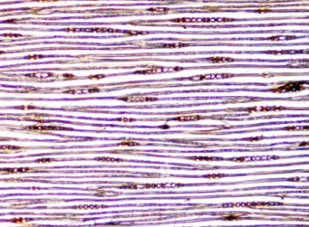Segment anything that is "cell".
Wrapping results in <instances>:
<instances>
[{
  "mask_svg": "<svg viewBox=\"0 0 309 227\" xmlns=\"http://www.w3.org/2000/svg\"><path fill=\"white\" fill-rule=\"evenodd\" d=\"M122 101L126 102H144V101H154L157 99L151 97H143V96H125L121 98Z\"/></svg>",
  "mask_w": 309,
  "mask_h": 227,
  "instance_id": "6",
  "label": "cell"
},
{
  "mask_svg": "<svg viewBox=\"0 0 309 227\" xmlns=\"http://www.w3.org/2000/svg\"><path fill=\"white\" fill-rule=\"evenodd\" d=\"M32 1H36V2H56L59 0H32Z\"/></svg>",
  "mask_w": 309,
  "mask_h": 227,
  "instance_id": "35",
  "label": "cell"
},
{
  "mask_svg": "<svg viewBox=\"0 0 309 227\" xmlns=\"http://www.w3.org/2000/svg\"><path fill=\"white\" fill-rule=\"evenodd\" d=\"M122 188H132V189H136L137 188V185H134V184H126V185H123V187H120Z\"/></svg>",
  "mask_w": 309,
  "mask_h": 227,
  "instance_id": "27",
  "label": "cell"
},
{
  "mask_svg": "<svg viewBox=\"0 0 309 227\" xmlns=\"http://www.w3.org/2000/svg\"><path fill=\"white\" fill-rule=\"evenodd\" d=\"M105 207L104 205H75L73 209H100Z\"/></svg>",
  "mask_w": 309,
  "mask_h": 227,
  "instance_id": "14",
  "label": "cell"
},
{
  "mask_svg": "<svg viewBox=\"0 0 309 227\" xmlns=\"http://www.w3.org/2000/svg\"><path fill=\"white\" fill-rule=\"evenodd\" d=\"M44 58V55H28L26 57V59H31V60H35V59H42Z\"/></svg>",
  "mask_w": 309,
  "mask_h": 227,
  "instance_id": "28",
  "label": "cell"
},
{
  "mask_svg": "<svg viewBox=\"0 0 309 227\" xmlns=\"http://www.w3.org/2000/svg\"><path fill=\"white\" fill-rule=\"evenodd\" d=\"M33 219L31 218H15V219H11V222H15V223H24V222H30Z\"/></svg>",
  "mask_w": 309,
  "mask_h": 227,
  "instance_id": "24",
  "label": "cell"
},
{
  "mask_svg": "<svg viewBox=\"0 0 309 227\" xmlns=\"http://www.w3.org/2000/svg\"><path fill=\"white\" fill-rule=\"evenodd\" d=\"M97 161H103V162H123V159L121 158H113V157H98L96 158Z\"/></svg>",
  "mask_w": 309,
  "mask_h": 227,
  "instance_id": "17",
  "label": "cell"
},
{
  "mask_svg": "<svg viewBox=\"0 0 309 227\" xmlns=\"http://www.w3.org/2000/svg\"><path fill=\"white\" fill-rule=\"evenodd\" d=\"M172 22L174 23H201V18H176L172 19Z\"/></svg>",
  "mask_w": 309,
  "mask_h": 227,
  "instance_id": "12",
  "label": "cell"
},
{
  "mask_svg": "<svg viewBox=\"0 0 309 227\" xmlns=\"http://www.w3.org/2000/svg\"><path fill=\"white\" fill-rule=\"evenodd\" d=\"M275 205H284L282 203H267V202H254V203H240V204H228L223 205V206H229V207H249V208H258V207H269V206H275Z\"/></svg>",
  "mask_w": 309,
  "mask_h": 227,
  "instance_id": "2",
  "label": "cell"
},
{
  "mask_svg": "<svg viewBox=\"0 0 309 227\" xmlns=\"http://www.w3.org/2000/svg\"><path fill=\"white\" fill-rule=\"evenodd\" d=\"M34 169L30 167H18V168H0L1 172H5V173H26L32 171Z\"/></svg>",
  "mask_w": 309,
  "mask_h": 227,
  "instance_id": "10",
  "label": "cell"
},
{
  "mask_svg": "<svg viewBox=\"0 0 309 227\" xmlns=\"http://www.w3.org/2000/svg\"><path fill=\"white\" fill-rule=\"evenodd\" d=\"M49 117H51V115H49V114L32 113L27 115L24 119H44V118H49Z\"/></svg>",
  "mask_w": 309,
  "mask_h": 227,
  "instance_id": "13",
  "label": "cell"
},
{
  "mask_svg": "<svg viewBox=\"0 0 309 227\" xmlns=\"http://www.w3.org/2000/svg\"><path fill=\"white\" fill-rule=\"evenodd\" d=\"M300 146H301V147H302V146H307V142H303V143L300 144Z\"/></svg>",
  "mask_w": 309,
  "mask_h": 227,
  "instance_id": "37",
  "label": "cell"
},
{
  "mask_svg": "<svg viewBox=\"0 0 309 227\" xmlns=\"http://www.w3.org/2000/svg\"><path fill=\"white\" fill-rule=\"evenodd\" d=\"M205 117L203 116H201V115H185V116H179V117H175L172 119V120H175V121H180V122H185V121H197V120H200V119H204Z\"/></svg>",
  "mask_w": 309,
  "mask_h": 227,
  "instance_id": "7",
  "label": "cell"
},
{
  "mask_svg": "<svg viewBox=\"0 0 309 227\" xmlns=\"http://www.w3.org/2000/svg\"><path fill=\"white\" fill-rule=\"evenodd\" d=\"M286 130H297V129H299L297 127H287V128H285Z\"/></svg>",
  "mask_w": 309,
  "mask_h": 227,
  "instance_id": "34",
  "label": "cell"
},
{
  "mask_svg": "<svg viewBox=\"0 0 309 227\" xmlns=\"http://www.w3.org/2000/svg\"><path fill=\"white\" fill-rule=\"evenodd\" d=\"M5 52H4V51H0V54H4Z\"/></svg>",
  "mask_w": 309,
  "mask_h": 227,
  "instance_id": "38",
  "label": "cell"
},
{
  "mask_svg": "<svg viewBox=\"0 0 309 227\" xmlns=\"http://www.w3.org/2000/svg\"><path fill=\"white\" fill-rule=\"evenodd\" d=\"M16 109H19V110H34L35 107L34 106H20V107H17Z\"/></svg>",
  "mask_w": 309,
  "mask_h": 227,
  "instance_id": "29",
  "label": "cell"
},
{
  "mask_svg": "<svg viewBox=\"0 0 309 227\" xmlns=\"http://www.w3.org/2000/svg\"><path fill=\"white\" fill-rule=\"evenodd\" d=\"M55 76L52 73H34V74H26V77L32 78V79H46V78H51Z\"/></svg>",
  "mask_w": 309,
  "mask_h": 227,
  "instance_id": "11",
  "label": "cell"
},
{
  "mask_svg": "<svg viewBox=\"0 0 309 227\" xmlns=\"http://www.w3.org/2000/svg\"><path fill=\"white\" fill-rule=\"evenodd\" d=\"M21 150V148L17 146H11V145L0 146V150Z\"/></svg>",
  "mask_w": 309,
  "mask_h": 227,
  "instance_id": "18",
  "label": "cell"
},
{
  "mask_svg": "<svg viewBox=\"0 0 309 227\" xmlns=\"http://www.w3.org/2000/svg\"><path fill=\"white\" fill-rule=\"evenodd\" d=\"M25 129L27 130H33V131H53V130H66L67 128L63 127H56V126H28L26 127Z\"/></svg>",
  "mask_w": 309,
  "mask_h": 227,
  "instance_id": "5",
  "label": "cell"
},
{
  "mask_svg": "<svg viewBox=\"0 0 309 227\" xmlns=\"http://www.w3.org/2000/svg\"><path fill=\"white\" fill-rule=\"evenodd\" d=\"M64 77H67V79H73V78H75L74 76L73 75V74H64Z\"/></svg>",
  "mask_w": 309,
  "mask_h": 227,
  "instance_id": "36",
  "label": "cell"
},
{
  "mask_svg": "<svg viewBox=\"0 0 309 227\" xmlns=\"http://www.w3.org/2000/svg\"><path fill=\"white\" fill-rule=\"evenodd\" d=\"M243 213H238V214H229L227 215H224L222 217L223 220H229V221H232V220H240L241 216L240 215H242Z\"/></svg>",
  "mask_w": 309,
  "mask_h": 227,
  "instance_id": "16",
  "label": "cell"
},
{
  "mask_svg": "<svg viewBox=\"0 0 309 227\" xmlns=\"http://www.w3.org/2000/svg\"><path fill=\"white\" fill-rule=\"evenodd\" d=\"M264 138L263 137H257V138H249V139H247V140L248 141H256V140H261L263 139Z\"/></svg>",
  "mask_w": 309,
  "mask_h": 227,
  "instance_id": "31",
  "label": "cell"
},
{
  "mask_svg": "<svg viewBox=\"0 0 309 227\" xmlns=\"http://www.w3.org/2000/svg\"><path fill=\"white\" fill-rule=\"evenodd\" d=\"M190 159L192 160H201V161H212L216 160L215 157H208V156H191Z\"/></svg>",
  "mask_w": 309,
  "mask_h": 227,
  "instance_id": "20",
  "label": "cell"
},
{
  "mask_svg": "<svg viewBox=\"0 0 309 227\" xmlns=\"http://www.w3.org/2000/svg\"><path fill=\"white\" fill-rule=\"evenodd\" d=\"M188 43H158V44H153L152 46L154 47H159V48H181L188 46Z\"/></svg>",
  "mask_w": 309,
  "mask_h": 227,
  "instance_id": "8",
  "label": "cell"
},
{
  "mask_svg": "<svg viewBox=\"0 0 309 227\" xmlns=\"http://www.w3.org/2000/svg\"><path fill=\"white\" fill-rule=\"evenodd\" d=\"M208 62H211L213 64H220V63H230L234 62L233 58L230 57H225V56H213L207 59Z\"/></svg>",
  "mask_w": 309,
  "mask_h": 227,
  "instance_id": "9",
  "label": "cell"
},
{
  "mask_svg": "<svg viewBox=\"0 0 309 227\" xmlns=\"http://www.w3.org/2000/svg\"><path fill=\"white\" fill-rule=\"evenodd\" d=\"M119 145L121 146H128V147H133V146H139L140 143L135 142V141H123Z\"/></svg>",
  "mask_w": 309,
  "mask_h": 227,
  "instance_id": "22",
  "label": "cell"
},
{
  "mask_svg": "<svg viewBox=\"0 0 309 227\" xmlns=\"http://www.w3.org/2000/svg\"><path fill=\"white\" fill-rule=\"evenodd\" d=\"M103 77H105V75L103 74H100V75H94V76H90L89 79H102Z\"/></svg>",
  "mask_w": 309,
  "mask_h": 227,
  "instance_id": "32",
  "label": "cell"
},
{
  "mask_svg": "<svg viewBox=\"0 0 309 227\" xmlns=\"http://www.w3.org/2000/svg\"><path fill=\"white\" fill-rule=\"evenodd\" d=\"M147 11L149 12H153V13H159V14H166L167 12L170 11V8H167V7H151V8H148Z\"/></svg>",
  "mask_w": 309,
  "mask_h": 227,
  "instance_id": "15",
  "label": "cell"
},
{
  "mask_svg": "<svg viewBox=\"0 0 309 227\" xmlns=\"http://www.w3.org/2000/svg\"><path fill=\"white\" fill-rule=\"evenodd\" d=\"M183 70L181 67H151L146 70H141L134 72V74H162V73H171V72H177Z\"/></svg>",
  "mask_w": 309,
  "mask_h": 227,
  "instance_id": "3",
  "label": "cell"
},
{
  "mask_svg": "<svg viewBox=\"0 0 309 227\" xmlns=\"http://www.w3.org/2000/svg\"><path fill=\"white\" fill-rule=\"evenodd\" d=\"M234 74H205V75H198L194 77H189L186 80L188 81H206V80H218V79H227L233 77Z\"/></svg>",
  "mask_w": 309,
  "mask_h": 227,
  "instance_id": "4",
  "label": "cell"
},
{
  "mask_svg": "<svg viewBox=\"0 0 309 227\" xmlns=\"http://www.w3.org/2000/svg\"><path fill=\"white\" fill-rule=\"evenodd\" d=\"M118 120L123 121V122H133V121H135V119H127V118H122V119H119Z\"/></svg>",
  "mask_w": 309,
  "mask_h": 227,
  "instance_id": "30",
  "label": "cell"
},
{
  "mask_svg": "<svg viewBox=\"0 0 309 227\" xmlns=\"http://www.w3.org/2000/svg\"><path fill=\"white\" fill-rule=\"evenodd\" d=\"M232 160H234V161H237V162H244V161H246V160H247L246 157H240V158H234V159H232Z\"/></svg>",
  "mask_w": 309,
  "mask_h": 227,
  "instance_id": "33",
  "label": "cell"
},
{
  "mask_svg": "<svg viewBox=\"0 0 309 227\" xmlns=\"http://www.w3.org/2000/svg\"><path fill=\"white\" fill-rule=\"evenodd\" d=\"M3 36L7 38H23L24 36L20 34H3Z\"/></svg>",
  "mask_w": 309,
  "mask_h": 227,
  "instance_id": "25",
  "label": "cell"
},
{
  "mask_svg": "<svg viewBox=\"0 0 309 227\" xmlns=\"http://www.w3.org/2000/svg\"><path fill=\"white\" fill-rule=\"evenodd\" d=\"M123 33L127 34L129 36H144L148 34V32H143V31H123Z\"/></svg>",
  "mask_w": 309,
  "mask_h": 227,
  "instance_id": "19",
  "label": "cell"
},
{
  "mask_svg": "<svg viewBox=\"0 0 309 227\" xmlns=\"http://www.w3.org/2000/svg\"><path fill=\"white\" fill-rule=\"evenodd\" d=\"M52 161H55V159H52V158H40V159H36L34 162H36V163H48V162H52Z\"/></svg>",
  "mask_w": 309,
  "mask_h": 227,
  "instance_id": "26",
  "label": "cell"
},
{
  "mask_svg": "<svg viewBox=\"0 0 309 227\" xmlns=\"http://www.w3.org/2000/svg\"><path fill=\"white\" fill-rule=\"evenodd\" d=\"M227 177V175H224V174H211V175L204 176V177H206V178H220V177Z\"/></svg>",
  "mask_w": 309,
  "mask_h": 227,
  "instance_id": "23",
  "label": "cell"
},
{
  "mask_svg": "<svg viewBox=\"0 0 309 227\" xmlns=\"http://www.w3.org/2000/svg\"><path fill=\"white\" fill-rule=\"evenodd\" d=\"M305 83H307V81L306 82H303V81H291V82H288L285 85H282V86H279V87H276V88H274L272 89L271 91L273 92H277V93H283V92H290V91H302L304 90L306 87L304 86Z\"/></svg>",
  "mask_w": 309,
  "mask_h": 227,
  "instance_id": "1",
  "label": "cell"
},
{
  "mask_svg": "<svg viewBox=\"0 0 309 227\" xmlns=\"http://www.w3.org/2000/svg\"><path fill=\"white\" fill-rule=\"evenodd\" d=\"M288 39H295V36H272L268 38L270 41H279V40H288Z\"/></svg>",
  "mask_w": 309,
  "mask_h": 227,
  "instance_id": "21",
  "label": "cell"
}]
</instances>
